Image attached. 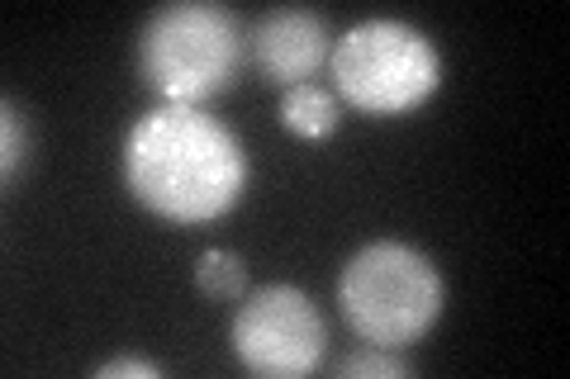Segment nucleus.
Wrapping results in <instances>:
<instances>
[{
  "mask_svg": "<svg viewBox=\"0 0 570 379\" xmlns=\"http://www.w3.org/2000/svg\"><path fill=\"white\" fill-rule=\"evenodd\" d=\"M124 186L171 223H209L247 190V152L200 104H157L124 133Z\"/></svg>",
  "mask_w": 570,
  "mask_h": 379,
  "instance_id": "nucleus-1",
  "label": "nucleus"
},
{
  "mask_svg": "<svg viewBox=\"0 0 570 379\" xmlns=\"http://www.w3.org/2000/svg\"><path fill=\"white\" fill-rule=\"evenodd\" d=\"M337 375L343 379H400V375H414V366L395 347H371L366 341V351H352L337 360Z\"/></svg>",
  "mask_w": 570,
  "mask_h": 379,
  "instance_id": "nucleus-9",
  "label": "nucleus"
},
{
  "mask_svg": "<svg viewBox=\"0 0 570 379\" xmlns=\"http://www.w3.org/2000/svg\"><path fill=\"white\" fill-rule=\"evenodd\" d=\"M281 123L295 138H328L337 129V96L314 81L291 86L281 96Z\"/></svg>",
  "mask_w": 570,
  "mask_h": 379,
  "instance_id": "nucleus-7",
  "label": "nucleus"
},
{
  "mask_svg": "<svg viewBox=\"0 0 570 379\" xmlns=\"http://www.w3.org/2000/svg\"><path fill=\"white\" fill-rule=\"evenodd\" d=\"M333 86L371 119H395L428 104L442 86V52L423 29L395 14L352 24L328 52Z\"/></svg>",
  "mask_w": 570,
  "mask_h": 379,
  "instance_id": "nucleus-4",
  "label": "nucleus"
},
{
  "mask_svg": "<svg viewBox=\"0 0 570 379\" xmlns=\"http://www.w3.org/2000/svg\"><path fill=\"white\" fill-rule=\"evenodd\" d=\"M228 341H234V356L253 375L299 379L324 366L328 322L305 290H295V285H262V290L238 299Z\"/></svg>",
  "mask_w": 570,
  "mask_h": 379,
  "instance_id": "nucleus-5",
  "label": "nucleus"
},
{
  "mask_svg": "<svg viewBox=\"0 0 570 379\" xmlns=\"http://www.w3.org/2000/svg\"><path fill=\"white\" fill-rule=\"evenodd\" d=\"M243 24L219 0H171L138 29V77L163 104H200L234 86Z\"/></svg>",
  "mask_w": 570,
  "mask_h": 379,
  "instance_id": "nucleus-3",
  "label": "nucleus"
},
{
  "mask_svg": "<svg viewBox=\"0 0 570 379\" xmlns=\"http://www.w3.org/2000/svg\"><path fill=\"white\" fill-rule=\"evenodd\" d=\"M195 285H200V295H209V299L238 303L247 295V261L238 257V251L209 247L205 257L195 261Z\"/></svg>",
  "mask_w": 570,
  "mask_h": 379,
  "instance_id": "nucleus-8",
  "label": "nucleus"
},
{
  "mask_svg": "<svg viewBox=\"0 0 570 379\" xmlns=\"http://www.w3.org/2000/svg\"><path fill=\"white\" fill-rule=\"evenodd\" d=\"M337 303L362 341L400 351L442 318L448 280H442L438 261L414 242L376 238L347 257L343 276H337Z\"/></svg>",
  "mask_w": 570,
  "mask_h": 379,
  "instance_id": "nucleus-2",
  "label": "nucleus"
},
{
  "mask_svg": "<svg viewBox=\"0 0 570 379\" xmlns=\"http://www.w3.org/2000/svg\"><path fill=\"white\" fill-rule=\"evenodd\" d=\"M247 52H253V62L266 81L291 90L318 77V67L333 52V33L324 14L309 6H276L247 29Z\"/></svg>",
  "mask_w": 570,
  "mask_h": 379,
  "instance_id": "nucleus-6",
  "label": "nucleus"
},
{
  "mask_svg": "<svg viewBox=\"0 0 570 379\" xmlns=\"http://www.w3.org/2000/svg\"><path fill=\"white\" fill-rule=\"evenodd\" d=\"M119 375L157 379V375H163V366H157V360H148V356H134V351L110 356V360H100V366H96V379H119Z\"/></svg>",
  "mask_w": 570,
  "mask_h": 379,
  "instance_id": "nucleus-11",
  "label": "nucleus"
},
{
  "mask_svg": "<svg viewBox=\"0 0 570 379\" xmlns=\"http://www.w3.org/2000/svg\"><path fill=\"white\" fill-rule=\"evenodd\" d=\"M29 157V133H24V110L14 100H6V152H0V176L14 180Z\"/></svg>",
  "mask_w": 570,
  "mask_h": 379,
  "instance_id": "nucleus-10",
  "label": "nucleus"
}]
</instances>
